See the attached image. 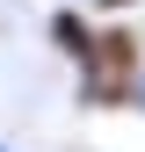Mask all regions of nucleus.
Wrapping results in <instances>:
<instances>
[{
	"mask_svg": "<svg viewBox=\"0 0 145 152\" xmlns=\"http://www.w3.org/2000/svg\"><path fill=\"white\" fill-rule=\"evenodd\" d=\"M138 102H145V80H138Z\"/></svg>",
	"mask_w": 145,
	"mask_h": 152,
	"instance_id": "obj_1",
	"label": "nucleus"
},
{
	"mask_svg": "<svg viewBox=\"0 0 145 152\" xmlns=\"http://www.w3.org/2000/svg\"><path fill=\"white\" fill-rule=\"evenodd\" d=\"M0 152H7V145H0Z\"/></svg>",
	"mask_w": 145,
	"mask_h": 152,
	"instance_id": "obj_2",
	"label": "nucleus"
}]
</instances>
